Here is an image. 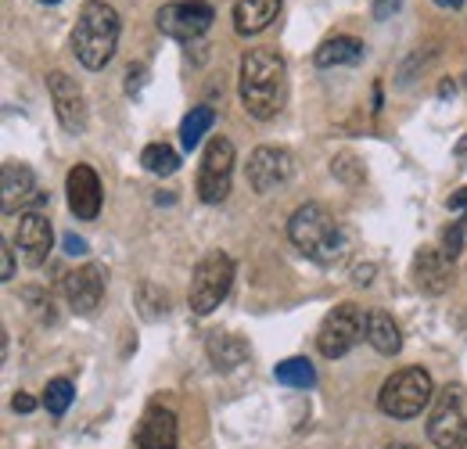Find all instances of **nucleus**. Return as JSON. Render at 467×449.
Returning <instances> with one entry per match:
<instances>
[{"label": "nucleus", "instance_id": "37", "mask_svg": "<svg viewBox=\"0 0 467 449\" xmlns=\"http://www.w3.org/2000/svg\"><path fill=\"white\" fill-rule=\"evenodd\" d=\"M439 7H450V11H457V7H464L467 0H435Z\"/></svg>", "mask_w": 467, "mask_h": 449}, {"label": "nucleus", "instance_id": "32", "mask_svg": "<svg viewBox=\"0 0 467 449\" xmlns=\"http://www.w3.org/2000/svg\"><path fill=\"white\" fill-rule=\"evenodd\" d=\"M15 277V248L4 245V266H0V281H11Z\"/></svg>", "mask_w": 467, "mask_h": 449}, {"label": "nucleus", "instance_id": "11", "mask_svg": "<svg viewBox=\"0 0 467 449\" xmlns=\"http://www.w3.org/2000/svg\"><path fill=\"white\" fill-rule=\"evenodd\" d=\"M47 90H51V101H55V112H58V122L68 130V133H83L87 130V98H83V87L68 76V72H47Z\"/></svg>", "mask_w": 467, "mask_h": 449}, {"label": "nucleus", "instance_id": "7", "mask_svg": "<svg viewBox=\"0 0 467 449\" xmlns=\"http://www.w3.org/2000/svg\"><path fill=\"white\" fill-rule=\"evenodd\" d=\"M359 338H367V317L359 313V306L342 302L324 317V324L317 331V349L324 360H342L346 352L356 349Z\"/></svg>", "mask_w": 467, "mask_h": 449}, {"label": "nucleus", "instance_id": "20", "mask_svg": "<svg viewBox=\"0 0 467 449\" xmlns=\"http://www.w3.org/2000/svg\"><path fill=\"white\" fill-rule=\"evenodd\" d=\"M363 40H356V37H331V40H324L320 47H317V68H335V65H356V61H363Z\"/></svg>", "mask_w": 467, "mask_h": 449}, {"label": "nucleus", "instance_id": "39", "mask_svg": "<svg viewBox=\"0 0 467 449\" xmlns=\"http://www.w3.org/2000/svg\"><path fill=\"white\" fill-rule=\"evenodd\" d=\"M457 155H467V137L461 141V144H457Z\"/></svg>", "mask_w": 467, "mask_h": 449}, {"label": "nucleus", "instance_id": "9", "mask_svg": "<svg viewBox=\"0 0 467 449\" xmlns=\"http://www.w3.org/2000/svg\"><path fill=\"white\" fill-rule=\"evenodd\" d=\"M213 18H216V11H213L209 0H173V4L159 7L155 26H159L162 37L191 44V40H198L202 33H209Z\"/></svg>", "mask_w": 467, "mask_h": 449}, {"label": "nucleus", "instance_id": "12", "mask_svg": "<svg viewBox=\"0 0 467 449\" xmlns=\"http://www.w3.org/2000/svg\"><path fill=\"white\" fill-rule=\"evenodd\" d=\"M55 245V230L44 213H22L18 216V230H15V252L26 266H44Z\"/></svg>", "mask_w": 467, "mask_h": 449}, {"label": "nucleus", "instance_id": "18", "mask_svg": "<svg viewBox=\"0 0 467 449\" xmlns=\"http://www.w3.org/2000/svg\"><path fill=\"white\" fill-rule=\"evenodd\" d=\"M281 0H234V29L241 37H259L274 26Z\"/></svg>", "mask_w": 467, "mask_h": 449}, {"label": "nucleus", "instance_id": "29", "mask_svg": "<svg viewBox=\"0 0 467 449\" xmlns=\"http://www.w3.org/2000/svg\"><path fill=\"white\" fill-rule=\"evenodd\" d=\"M144 79H148V68L144 65H130L126 68V94H140Z\"/></svg>", "mask_w": 467, "mask_h": 449}, {"label": "nucleus", "instance_id": "5", "mask_svg": "<svg viewBox=\"0 0 467 449\" xmlns=\"http://www.w3.org/2000/svg\"><path fill=\"white\" fill-rule=\"evenodd\" d=\"M231 284H234V259L227 252L202 256L198 266H194V277H191V291H187L191 313H198V317L216 313L220 302L231 295Z\"/></svg>", "mask_w": 467, "mask_h": 449}, {"label": "nucleus", "instance_id": "22", "mask_svg": "<svg viewBox=\"0 0 467 449\" xmlns=\"http://www.w3.org/2000/svg\"><path fill=\"white\" fill-rule=\"evenodd\" d=\"M213 122H216V112L209 105H198V109H191V112L183 115V122H180V144H183V151H194L202 144V137L213 130Z\"/></svg>", "mask_w": 467, "mask_h": 449}, {"label": "nucleus", "instance_id": "16", "mask_svg": "<svg viewBox=\"0 0 467 449\" xmlns=\"http://www.w3.org/2000/svg\"><path fill=\"white\" fill-rule=\"evenodd\" d=\"M176 417L173 410H162V406H151L140 424H137V449H176Z\"/></svg>", "mask_w": 467, "mask_h": 449}, {"label": "nucleus", "instance_id": "14", "mask_svg": "<svg viewBox=\"0 0 467 449\" xmlns=\"http://www.w3.org/2000/svg\"><path fill=\"white\" fill-rule=\"evenodd\" d=\"M105 284H109V274H105V266H98V263H87V266H79L76 274H68V277H65V298H68L72 313L90 317V313L101 306V298H105Z\"/></svg>", "mask_w": 467, "mask_h": 449}, {"label": "nucleus", "instance_id": "41", "mask_svg": "<svg viewBox=\"0 0 467 449\" xmlns=\"http://www.w3.org/2000/svg\"><path fill=\"white\" fill-rule=\"evenodd\" d=\"M464 87H467V76H464Z\"/></svg>", "mask_w": 467, "mask_h": 449}, {"label": "nucleus", "instance_id": "24", "mask_svg": "<svg viewBox=\"0 0 467 449\" xmlns=\"http://www.w3.org/2000/svg\"><path fill=\"white\" fill-rule=\"evenodd\" d=\"M140 166L148 169V172H155V176H173L176 169H180V155L170 144H148L140 151Z\"/></svg>", "mask_w": 467, "mask_h": 449}, {"label": "nucleus", "instance_id": "1", "mask_svg": "<svg viewBox=\"0 0 467 449\" xmlns=\"http://www.w3.org/2000/svg\"><path fill=\"white\" fill-rule=\"evenodd\" d=\"M237 94L244 112L259 122H270L288 101V65L270 47H252L241 57V79Z\"/></svg>", "mask_w": 467, "mask_h": 449}, {"label": "nucleus", "instance_id": "36", "mask_svg": "<svg viewBox=\"0 0 467 449\" xmlns=\"http://www.w3.org/2000/svg\"><path fill=\"white\" fill-rule=\"evenodd\" d=\"M453 94H457L453 79H442V83H439V98H453Z\"/></svg>", "mask_w": 467, "mask_h": 449}, {"label": "nucleus", "instance_id": "38", "mask_svg": "<svg viewBox=\"0 0 467 449\" xmlns=\"http://www.w3.org/2000/svg\"><path fill=\"white\" fill-rule=\"evenodd\" d=\"M385 449H417V446H410V443H389Z\"/></svg>", "mask_w": 467, "mask_h": 449}, {"label": "nucleus", "instance_id": "31", "mask_svg": "<svg viewBox=\"0 0 467 449\" xmlns=\"http://www.w3.org/2000/svg\"><path fill=\"white\" fill-rule=\"evenodd\" d=\"M65 252H68V256H87L90 248H87V241H83V237H76V234H65Z\"/></svg>", "mask_w": 467, "mask_h": 449}, {"label": "nucleus", "instance_id": "30", "mask_svg": "<svg viewBox=\"0 0 467 449\" xmlns=\"http://www.w3.org/2000/svg\"><path fill=\"white\" fill-rule=\"evenodd\" d=\"M400 7H403V0H374V18L385 22V18H392Z\"/></svg>", "mask_w": 467, "mask_h": 449}, {"label": "nucleus", "instance_id": "34", "mask_svg": "<svg viewBox=\"0 0 467 449\" xmlns=\"http://www.w3.org/2000/svg\"><path fill=\"white\" fill-rule=\"evenodd\" d=\"M446 205H450V213H461V209H467V187H461L457 194H450V202H446Z\"/></svg>", "mask_w": 467, "mask_h": 449}, {"label": "nucleus", "instance_id": "3", "mask_svg": "<svg viewBox=\"0 0 467 449\" xmlns=\"http://www.w3.org/2000/svg\"><path fill=\"white\" fill-rule=\"evenodd\" d=\"M119 11L105 0H87L72 26V55L79 57L83 68L98 72L105 68L119 47Z\"/></svg>", "mask_w": 467, "mask_h": 449}, {"label": "nucleus", "instance_id": "27", "mask_svg": "<svg viewBox=\"0 0 467 449\" xmlns=\"http://www.w3.org/2000/svg\"><path fill=\"white\" fill-rule=\"evenodd\" d=\"M461 252H464V220H453L442 234V256L453 263Z\"/></svg>", "mask_w": 467, "mask_h": 449}, {"label": "nucleus", "instance_id": "6", "mask_svg": "<svg viewBox=\"0 0 467 449\" xmlns=\"http://www.w3.org/2000/svg\"><path fill=\"white\" fill-rule=\"evenodd\" d=\"M231 180H234V144L227 137H213L205 144L202 162H198V183H194V191H198V198L205 205H220L231 194Z\"/></svg>", "mask_w": 467, "mask_h": 449}, {"label": "nucleus", "instance_id": "33", "mask_svg": "<svg viewBox=\"0 0 467 449\" xmlns=\"http://www.w3.org/2000/svg\"><path fill=\"white\" fill-rule=\"evenodd\" d=\"M11 406H15L18 413H33V410H36V399H33V395H26V392H18Z\"/></svg>", "mask_w": 467, "mask_h": 449}, {"label": "nucleus", "instance_id": "17", "mask_svg": "<svg viewBox=\"0 0 467 449\" xmlns=\"http://www.w3.org/2000/svg\"><path fill=\"white\" fill-rule=\"evenodd\" d=\"M413 281H417L420 291H428V295H442L453 284L450 259L442 256V248H420L413 256Z\"/></svg>", "mask_w": 467, "mask_h": 449}, {"label": "nucleus", "instance_id": "15", "mask_svg": "<svg viewBox=\"0 0 467 449\" xmlns=\"http://www.w3.org/2000/svg\"><path fill=\"white\" fill-rule=\"evenodd\" d=\"M65 194H68V209L76 220H98L101 213V180L90 166H72L65 176Z\"/></svg>", "mask_w": 467, "mask_h": 449}, {"label": "nucleus", "instance_id": "23", "mask_svg": "<svg viewBox=\"0 0 467 449\" xmlns=\"http://www.w3.org/2000/svg\"><path fill=\"white\" fill-rule=\"evenodd\" d=\"M274 378H277V385H288V389H313L317 385V371L306 356H292V360L277 363Z\"/></svg>", "mask_w": 467, "mask_h": 449}, {"label": "nucleus", "instance_id": "4", "mask_svg": "<svg viewBox=\"0 0 467 449\" xmlns=\"http://www.w3.org/2000/svg\"><path fill=\"white\" fill-rule=\"evenodd\" d=\"M431 399H435V381H431V374L420 371V367H407V371H396V374L381 385L378 406H381V413L392 417V421H410V417H417Z\"/></svg>", "mask_w": 467, "mask_h": 449}, {"label": "nucleus", "instance_id": "10", "mask_svg": "<svg viewBox=\"0 0 467 449\" xmlns=\"http://www.w3.org/2000/svg\"><path fill=\"white\" fill-rule=\"evenodd\" d=\"M295 176V159L292 151L277 148V144H263L248 155V187L255 194H274L281 191Z\"/></svg>", "mask_w": 467, "mask_h": 449}, {"label": "nucleus", "instance_id": "19", "mask_svg": "<svg viewBox=\"0 0 467 449\" xmlns=\"http://www.w3.org/2000/svg\"><path fill=\"white\" fill-rule=\"evenodd\" d=\"M205 352H209V363L216 371H234V367H241L248 360V341L237 335L216 331V335L205 338Z\"/></svg>", "mask_w": 467, "mask_h": 449}, {"label": "nucleus", "instance_id": "8", "mask_svg": "<svg viewBox=\"0 0 467 449\" xmlns=\"http://www.w3.org/2000/svg\"><path fill=\"white\" fill-rule=\"evenodd\" d=\"M428 439L435 449H467V417L464 389H442L435 399V410L428 417Z\"/></svg>", "mask_w": 467, "mask_h": 449}, {"label": "nucleus", "instance_id": "40", "mask_svg": "<svg viewBox=\"0 0 467 449\" xmlns=\"http://www.w3.org/2000/svg\"><path fill=\"white\" fill-rule=\"evenodd\" d=\"M40 4H58V0H40Z\"/></svg>", "mask_w": 467, "mask_h": 449}, {"label": "nucleus", "instance_id": "26", "mask_svg": "<svg viewBox=\"0 0 467 449\" xmlns=\"http://www.w3.org/2000/svg\"><path fill=\"white\" fill-rule=\"evenodd\" d=\"M72 399H76L72 381H68V378H55V381L47 385V392H44V410H47L51 417H65V410L72 406Z\"/></svg>", "mask_w": 467, "mask_h": 449}, {"label": "nucleus", "instance_id": "28", "mask_svg": "<svg viewBox=\"0 0 467 449\" xmlns=\"http://www.w3.org/2000/svg\"><path fill=\"white\" fill-rule=\"evenodd\" d=\"M331 172H335L342 183H349V187H356V183L363 180V169H359V162H356L352 155H338V159L331 162Z\"/></svg>", "mask_w": 467, "mask_h": 449}, {"label": "nucleus", "instance_id": "2", "mask_svg": "<svg viewBox=\"0 0 467 449\" xmlns=\"http://www.w3.org/2000/svg\"><path fill=\"white\" fill-rule=\"evenodd\" d=\"M288 241L306 259H313L320 266L338 263L349 248V237H346L342 224L320 202H306V205L295 209L292 220H288Z\"/></svg>", "mask_w": 467, "mask_h": 449}, {"label": "nucleus", "instance_id": "21", "mask_svg": "<svg viewBox=\"0 0 467 449\" xmlns=\"http://www.w3.org/2000/svg\"><path fill=\"white\" fill-rule=\"evenodd\" d=\"M367 341L381 352V356H396L403 349V335H400V324L389 317V313H367Z\"/></svg>", "mask_w": 467, "mask_h": 449}, {"label": "nucleus", "instance_id": "13", "mask_svg": "<svg viewBox=\"0 0 467 449\" xmlns=\"http://www.w3.org/2000/svg\"><path fill=\"white\" fill-rule=\"evenodd\" d=\"M0 198H4V213H22L29 205H44L47 194L36 191V176L33 169L22 166V162H4L0 169Z\"/></svg>", "mask_w": 467, "mask_h": 449}, {"label": "nucleus", "instance_id": "25", "mask_svg": "<svg viewBox=\"0 0 467 449\" xmlns=\"http://www.w3.org/2000/svg\"><path fill=\"white\" fill-rule=\"evenodd\" d=\"M137 306H140V317H144V320H159V317H166L170 298H166V291H162L159 284L144 281L137 287Z\"/></svg>", "mask_w": 467, "mask_h": 449}, {"label": "nucleus", "instance_id": "35", "mask_svg": "<svg viewBox=\"0 0 467 449\" xmlns=\"http://www.w3.org/2000/svg\"><path fill=\"white\" fill-rule=\"evenodd\" d=\"M370 274H374V266H356L352 281H356V284H370Z\"/></svg>", "mask_w": 467, "mask_h": 449}]
</instances>
